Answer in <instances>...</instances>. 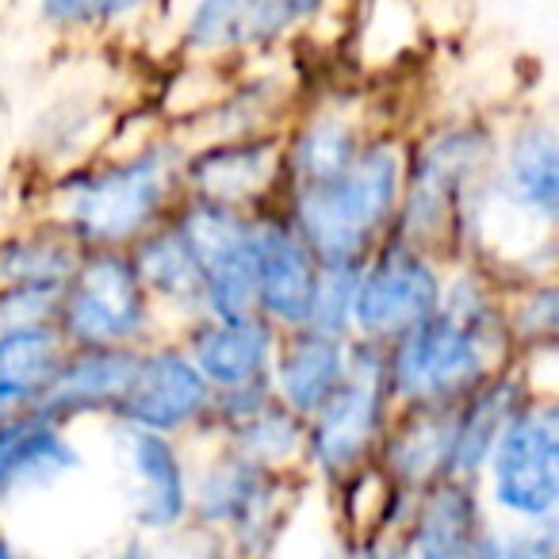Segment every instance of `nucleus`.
<instances>
[{
    "label": "nucleus",
    "instance_id": "nucleus-34",
    "mask_svg": "<svg viewBox=\"0 0 559 559\" xmlns=\"http://www.w3.org/2000/svg\"><path fill=\"white\" fill-rule=\"evenodd\" d=\"M0 559H39V556H24V551H0Z\"/></svg>",
    "mask_w": 559,
    "mask_h": 559
},
{
    "label": "nucleus",
    "instance_id": "nucleus-29",
    "mask_svg": "<svg viewBox=\"0 0 559 559\" xmlns=\"http://www.w3.org/2000/svg\"><path fill=\"white\" fill-rule=\"evenodd\" d=\"M150 4L154 0H39V20L58 35H85L127 24Z\"/></svg>",
    "mask_w": 559,
    "mask_h": 559
},
{
    "label": "nucleus",
    "instance_id": "nucleus-30",
    "mask_svg": "<svg viewBox=\"0 0 559 559\" xmlns=\"http://www.w3.org/2000/svg\"><path fill=\"white\" fill-rule=\"evenodd\" d=\"M472 559H559V528L551 525H513L495 521L483 528Z\"/></svg>",
    "mask_w": 559,
    "mask_h": 559
},
{
    "label": "nucleus",
    "instance_id": "nucleus-18",
    "mask_svg": "<svg viewBox=\"0 0 559 559\" xmlns=\"http://www.w3.org/2000/svg\"><path fill=\"white\" fill-rule=\"evenodd\" d=\"M296 32L276 0H192L180 24V47L192 58L257 55Z\"/></svg>",
    "mask_w": 559,
    "mask_h": 559
},
{
    "label": "nucleus",
    "instance_id": "nucleus-20",
    "mask_svg": "<svg viewBox=\"0 0 559 559\" xmlns=\"http://www.w3.org/2000/svg\"><path fill=\"white\" fill-rule=\"evenodd\" d=\"M345 353L349 342L322 337L314 330H292L280 334L276 353L269 365V388L280 406H288L299 418H311L330 403L345 380Z\"/></svg>",
    "mask_w": 559,
    "mask_h": 559
},
{
    "label": "nucleus",
    "instance_id": "nucleus-25",
    "mask_svg": "<svg viewBox=\"0 0 559 559\" xmlns=\"http://www.w3.org/2000/svg\"><path fill=\"white\" fill-rule=\"evenodd\" d=\"M78 257L81 249L50 223L9 234V238H0V292H12V288L62 292Z\"/></svg>",
    "mask_w": 559,
    "mask_h": 559
},
{
    "label": "nucleus",
    "instance_id": "nucleus-33",
    "mask_svg": "<svg viewBox=\"0 0 559 559\" xmlns=\"http://www.w3.org/2000/svg\"><path fill=\"white\" fill-rule=\"evenodd\" d=\"M280 9L288 12V20L296 27H304V24H311L314 16H319L322 9H326V0H276Z\"/></svg>",
    "mask_w": 559,
    "mask_h": 559
},
{
    "label": "nucleus",
    "instance_id": "nucleus-5",
    "mask_svg": "<svg viewBox=\"0 0 559 559\" xmlns=\"http://www.w3.org/2000/svg\"><path fill=\"white\" fill-rule=\"evenodd\" d=\"M475 483L490 518L513 525L559 521V406L551 391H533L510 414Z\"/></svg>",
    "mask_w": 559,
    "mask_h": 559
},
{
    "label": "nucleus",
    "instance_id": "nucleus-16",
    "mask_svg": "<svg viewBox=\"0 0 559 559\" xmlns=\"http://www.w3.org/2000/svg\"><path fill=\"white\" fill-rule=\"evenodd\" d=\"M280 330H272L261 314L241 319H192L180 330V345L200 368L211 391L246 388V383L269 380L272 353H276Z\"/></svg>",
    "mask_w": 559,
    "mask_h": 559
},
{
    "label": "nucleus",
    "instance_id": "nucleus-3",
    "mask_svg": "<svg viewBox=\"0 0 559 559\" xmlns=\"http://www.w3.org/2000/svg\"><path fill=\"white\" fill-rule=\"evenodd\" d=\"M383 353L395 411H452L490 372L513 365L510 342L479 334L449 311H437Z\"/></svg>",
    "mask_w": 559,
    "mask_h": 559
},
{
    "label": "nucleus",
    "instance_id": "nucleus-13",
    "mask_svg": "<svg viewBox=\"0 0 559 559\" xmlns=\"http://www.w3.org/2000/svg\"><path fill=\"white\" fill-rule=\"evenodd\" d=\"M319 257L307 249L288 215L269 203L253 211V311L280 334L304 330Z\"/></svg>",
    "mask_w": 559,
    "mask_h": 559
},
{
    "label": "nucleus",
    "instance_id": "nucleus-31",
    "mask_svg": "<svg viewBox=\"0 0 559 559\" xmlns=\"http://www.w3.org/2000/svg\"><path fill=\"white\" fill-rule=\"evenodd\" d=\"M81 559H162L157 556V544L154 536H142V533H127L123 540L116 544H104V548L85 551Z\"/></svg>",
    "mask_w": 559,
    "mask_h": 559
},
{
    "label": "nucleus",
    "instance_id": "nucleus-8",
    "mask_svg": "<svg viewBox=\"0 0 559 559\" xmlns=\"http://www.w3.org/2000/svg\"><path fill=\"white\" fill-rule=\"evenodd\" d=\"M449 264L426 249L388 234L357 269L353 337L388 349L414 326L433 319L444 299Z\"/></svg>",
    "mask_w": 559,
    "mask_h": 559
},
{
    "label": "nucleus",
    "instance_id": "nucleus-22",
    "mask_svg": "<svg viewBox=\"0 0 559 559\" xmlns=\"http://www.w3.org/2000/svg\"><path fill=\"white\" fill-rule=\"evenodd\" d=\"M368 127L360 123L353 111L337 108H314L296 131L284 139V165H280V192L304 185H319V180L337 177L349 169L353 157L368 142Z\"/></svg>",
    "mask_w": 559,
    "mask_h": 559
},
{
    "label": "nucleus",
    "instance_id": "nucleus-10",
    "mask_svg": "<svg viewBox=\"0 0 559 559\" xmlns=\"http://www.w3.org/2000/svg\"><path fill=\"white\" fill-rule=\"evenodd\" d=\"M502 211L506 218L528 223L551 238L559 218V134L548 116H525L518 127L498 134L495 162L483 180V203L475 218V238L487 215Z\"/></svg>",
    "mask_w": 559,
    "mask_h": 559
},
{
    "label": "nucleus",
    "instance_id": "nucleus-23",
    "mask_svg": "<svg viewBox=\"0 0 559 559\" xmlns=\"http://www.w3.org/2000/svg\"><path fill=\"white\" fill-rule=\"evenodd\" d=\"M127 257H131L146 296L154 299L157 314H177L180 322L200 319L203 314L200 272H195L192 253H188L185 238H180L169 218L162 226H154L150 234H142L127 249Z\"/></svg>",
    "mask_w": 559,
    "mask_h": 559
},
{
    "label": "nucleus",
    "instance_id": "nucleus-26",
    "mask_svg": "<svg viewBox=\"0 0 559 559\" xmlns=\"http://www.w3.org/2000/svg\"><path fill=\"white\" fill-rule=\"evenodd\" d=\"M304 433H307V421L272 399V403H264L249 418L234 421L218 437V444L253 460V464L269 467V472H299L304 467Z\"/></svg>",
    "mask_w": 559,
    "mask_h": 559
},
{
    "label": "nucleus",
    "instance_id": "nucleus-32",
    "mask_svg": "<svg viewBox=\"0 0 559 559\" xmlns=\"http://www.w3.org/2000/svg\"><path fill=\"white\" fill-rule=\"evenodd\" d=\"M345 559H411L399 544V536H360L345 544Z\"/></svg>",
    "mask_w": 559,
    "mask_h": 559
},
{
    "label": "nucleus",
    "instance_id": "nucleus-9",
    "mask_svg": "<svg viewBox=\"0 0 559 559\" xmlns=\"http://www.w3.org/2000/svg\"><path fill=\"white\" fill-rule=\"evenodd\" d=\"M169 223L200 272V319H241L253 311V211L180 195Z\"/></svg>",
    "mask_w": 559,
    "mask_h": 559
},
{
    "label": "nucleus",
    "instance_id": "nucleus-14",
    "mask_svg": "<svg viewBox=\"0 0 559 559\" xmlns=\"http://www.w3.org/2000/svg\"><path fill=\"white\" fill-rule=\"evenodd\" d=\"M280 165H284V134H246L218 139L200 150H188L180 188L185 195L215 200L226 207L261 211L280 195Z\"/></svg>",
    "mask_w": 559,
    "mask_h": 559
},
{
    "label": "nucleus",
    "instance_id": "nucleus-1",
    "mask_svg": "<svg viewBox=\"0 0 559 559\" xmlns=\"http://www.w3.org/2000/svg\"><path fill=\"white\" fill-rule=\"evenodd\" d=\"M185 154L188 150L177 139H150L131 154L73 165L50 185L47 223L58 226L81 253L131 249L142 234L162 226L185 195Z\"/></svg>",
    "mask_w": 559,
    "mask_h": 559
},
{
    "label": "nucleus",
    "instance_id": "nucleus-11",
    "mask_svg": "<svg viewBox=\"0 0 559 559\" xmlns=\"http://www.w3.org/2000/svg\"><path fill=\"white\" fill-rule=\"evenodd\" d=\"M116 464L123 472L127 518L142 536H173L188 525L192 464L180 437L116 426Z\"/></svg>",
    "mask_w": 559,
    "mask_h": 559
},
{
    "label": "nucleus",
    "instance_id": "nucleus-27",
    "mask_svg": "<svg viewBox=\"0 0 559 559\" xmlns=\"http://www.w3.org/2000/svg\"><path fill=\"white\" fill-rule=\"evenodd\" d=\"M559 330V288L556 280H521V288L506 296V334H510L513 357L525 353H551Z\"/></svg>",
    "mask_w": 559,
    "mask_h": 559
},
{
    "label": "nucleus",
    "instance_id": "nucleus-17",
    "mask_svg": "<svg viewBox=\"0 0 559 559\" xmlns=\"http://www.w3.org/2000/svg\"><path fill=\"white\" fill-rule=\"evenodd\" d=\"M139 349L127 345H104V349H70L58 360L47 391L35 411L47 418L73 426L81 418H108L116 414L127 383H131Z\"/></svg>",
    "mask_w": 559,
    "mask_h": 559
},
{
    "label": "nucleus",
    "instance_id": "nucleus-2",
    "mask_svg": "<svg viewBox=\"0 0 559 559\" xmlns=\"http://www.w3.org/2000/svg\"><path fill=\"white\" fill-rule=\"evenodd\" d=\"M403 177L406 142L372 131L349 169L319 185L280 192L276 207L319 261L360 264L395 226Z\"/></svg>",
    "mask_w": 559,
    "mask_h": 559
},
{
    "label": "nucleus",
    "instance_id": "nucleus-6",
    "mask_svg": "<svg viewBox=\"0 0 559 559\" xmlns=\"http://www.w3.org/2000/svg\"><path fill=\"white\" fill-rule=\"evenodd\" d=\"M292 483L296 472H269L218 444L215 456L192 467L188 521L192 528L226 536L234 556L261 559L284 540Z\"/></svg>",
    "mask_w": 559,
    "mask_h": 559
},
{
    "label": "nucleus",
    "instance_id": "nucleus-19",
    "mask_svg": "<svg viewBox=\"0 0 559 559\" xmlns=\"http://www.w3.org/2000/svg\"><path fill=\"white\" fill-rule=\"evenodd\" d=\"M533 380L518 372V365H506L490 372L479 388H472L452 406V449H449V475L452 479H479L490 449L502 437L510 414L533 395Z\"/></svg>",
    "mask_w": 559,
    "mask_h": 559
},
{
    "label": "nucleus",
    "instance_id": "nucleus-24",
    "mask_svg": "<svg viewBox=\"0 0 559 559\" xmlns=\"http://www.w3.org/2000/svg\"><path fill=\"white\" fill-rule=\"evenodd\" d=\"M66 357L58 326H16L0 330V426L35 411Z\"/></svg>",
    "mask_w": 559,
    "mask_h": 559
},
{
    "label": "nucleus",
    "instance_id": "nucleus-7",
    "mask_svg": "<svg viewBox=\"0 0 559 559\" xmlns=\"http://www.w3.org/2000/svg\"><path fill=\"white\" fill-rule=\"evenodd\" d=\"M55 326L70 349H142L162 334V314L127 249H85L62 284Z\"/></svg>",
    "mask_w": 559,
    "mask_h": 559
},
{
    "label": "nucleus",
    "instance_id": "nucleus-15",
    "mask_svg": "<svg viewBox=\"0 0 559 559\" xmlns=\"http://www.w3.org/2000/svg\"><path fill=\"white\" fill-rule=\"evenodd\" d=\"M487 525L490 513L483 506L479 483L444 475L414 495L399 544L411 559H472Z\"/></svg>",
    "mask_w": 559,
    "mask_h": 559
},
{
    "label": "nucleus",
    "instance_id": "nucleus-4",
    "mask_svg": "<svg viewBox=\"0 0 559 559\" xmlns=\"http://www.w3.org/2000/svg\"><path fill=\"white\" fill-rule=\"evenodd\" d=\"M391 414L395 403L388 391V353L349 337L342 388L307 418L304 472L319 475L326 487H342L345 479L372 467Z\"/></svg>",
    "mask_w": 559,
    "mask_h": 559
},
{
    "label": "nucleus",
    "instance_id": "nucleus-28",
    "mask_svg": "<svg viewBox=\"0 0 559 559\" xmlns=\"http://www.w3.org/2000/svg\"><path fill=\"white\" fill-rule=\"evenodd\" d=\"M357 269L353 261H319L311 307H307L304 330L322 337L349 342L353 337V292H357Z\"/></svg>",
    "mask_w": 559,
    "mask_h": 559
},
{
    "label": "nucleus",
    "instance_id": "nucleus-12",
    "mask_svg": "<svg viewBox=\"0 0 559 559\" xmlns=\"http://www.w3.org/2000/svg\"><path fill=\"white\" fill-rule=\"evenodd\" d=\"M211 399H215V391L207 388L185 345L150 342L139 349L131 383H127L111 421L165 437H188L200 433Z\"/></svg>",
    "mask_w": 559,
    "mask_h": 559
},
{
    "label": "nucleus",
    "instance_id": "nucleus-21",
    "mask_svg": "<svg viewBox=\"0 0 559 559\" xmlns=\"http://www.w3.org/2000/svg\"><path fill=\"white\" fill-rule=\"evenodd\" d=\"M449 449L452 411H395L376 449V467L391 487L418 495L449 475Z\"/></svg>",
    "mask_w": 559,
    "mask_h": 559
}]
</instances>
